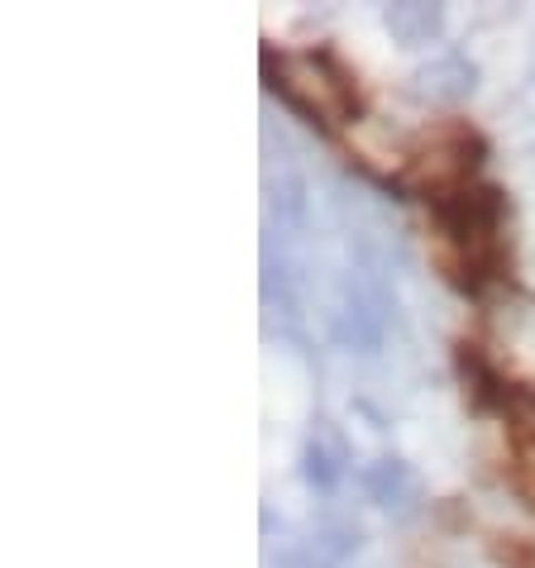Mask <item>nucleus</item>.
<instances>
[{
	"label": "nucleus",
	"instance_id": "f03ea898",
	"mask_svg": "<svg viewBox=\"0 0 535 568\" xmlns=\"http://www.w3.org/2000/svg\"><path fill=\"white\" fill-rule=\"evenodd\" d=\"M263 72H268V87H273L296 115L321 124V130L354 124L359 110H364V101H359V77L325 49L263 53Z\"/></svg>",
	"mask_w": 535,
	"mask_h": 568
},
{
	"label": "nucleus",
	"instance_id": "39448f33",
	"mask_svg": "<svg viewBox=\"0 0 535 568\" xmlns=\"http://www.w3.org/2000/svg\"><path fill=\"white\" fill-rule=\"evenodd\" d=\"M406 91L421 105H464L478 91V68L464 53H440L406 77Z\"/></svg>",
	"mask_w": 535,
	"mask_h": 568
},
{
	"label": "nucleus",
	"instance_id": "9d476101",
	"mask_svg": "<svg viewBox=\"0 0 535 568\" xmlns=\"http://www.w3.org/2000/svg\"><path fill=\"white\" fill-rule=\"evenodd\" d=\"M277 568H330V564L316 559V545H311V549H287V555H277Z\"/></svg>",
	"mask_w": 535,
	"mask_h": 568
},
{
	"label": "nucleus",
	"instance_id": "7ed1b4c3",
	"mask_svg": "<svg viewBox=\"0 0 535 568\" xmlns=\"http://www.w3.org/2000/svg\"><path fill=\"white\" fill-rule=\"evenodd\" d=\"M387 315H392V287L387 273L373 254L354 258L335 282V306H330V335L344 349L373 354L387 335Z\"/></svg>",
	"mask_w": 535,
	"mask_h": 568
},
{
	"label": "nucleus",
	"instance_id": "0eeeda50",
	"mask_svg": "<svg viewBox=\"0 0 535 568\" xmlns=\"http://www.w3.org/2000/svg\"><path fill=\"white\" fill-rule=\"evenodd\" d=\"M350 439H344V430L335 420H316L311 425V435H306V445H302V478L311 493H335L340 478L350 473Z\"/></svg>",
	"mask_w": 535,
	"mask_h": 568
},
{
	"label": "nucleus",
	"instance_id": "423d86ee",
	"mask_svg": "<svg viewBox=\"0 0 535 568\" xmlns=\"http://www.w3.org/2000/svg\"><path fill=\"white\" fill-rule=\"evenodd\" d=\"M364 493H369V501L377 511H387L397 520L416 516L421 497H426V493H421V473L406 459H397V454H383V459H373L364 468Z\"/></svg>",
	"mask_w": 535,
	"mask_h": 568
},
{
	"label": "nucleus",
	"instance_id": "1a4fd4ad",
	"mask_svg": "<svg viewBox=\"0 0 535 568\" xmlns=\"http://www.w3.org/2000/svg\"><path fill=\"white\" fill-rule=\"evenodd\" d=\"M512 412V445H516V487L531 497L535 507V392H512L502 397Z\"/></svg>",
	"mask_w": 535,
	"mask_h": 568
},
{
	"label": "nucleus",
	"instance_id": "20e7f679",
	"mask_svg": "<svg viewBox=\"0 0 535 568\" xmlns=\"http://www.w3.org/2000/svg\"><path fill=\"white\" fill-rule=\"evenodd\" d=\"M483 153H487V144H483L478 130H468L460 120H445V124H435V130L421 134L416 149L406 153V178H412V186H421L431 201L454 196V192H464V186H474Z\"/></svg>",
	"mask_w": 535,
	"mask_h": 568
},
{
	"label": "nucleus",
	"instance_id": "f257e3e1",
	"mask_svg": "<svg viewBox=\"0 0 535 568\" xmlns=\"http://www.w3.org/2000/svg\"><path fill=\"white\" fill-rule=\"evenodd\" d=\"M435 225L445 240V267L450 282L464 292H478L487 277L502 273V225H507V201L497 186H464L454 196L435 201Z\"/></svg>",
	"mask_w": 535,
	"mask_h": 568
},
{
	"label": "nucleus",
	"instance_id": "6e6552de",
	"mask_svg": "<svg viewBox=\"0 0 535 568\" xmlns=\"http://www.w3.org/2000/svg\"><path fill=\"white\" fill-rule=\"evenodd\" d=\"M383 29L402 49H426L445 34V6H431V0H397V6H383Z\"/></svg>",
	"mask_w": 535,
	"mask_h": 568
}]
</instances>
